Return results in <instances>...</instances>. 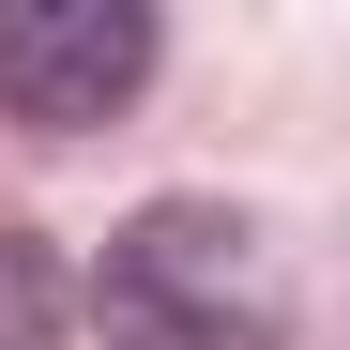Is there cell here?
Listing matches in <instances>:
<instances>
[{
	"mask_svg": "<svg viewBox=\"0 0 350 350\" xmlns=\"http://www.w3.org/2000/svg\"><path fill=\"white\" fill-rule=\"evenodd\" d=\"M107 350H289V259L228 198H152L92 259Z\"/></svg>",
	"mask_w": 350,
	"mask_h": 350,
	"instance_id": "obj_1",
	"label": "cell"
},
{
	"mask_svg": "<svg viewBox=\"0 0 350 350\" xmlns=\"http://www.w3.org/2000/svg\"><path fill=\"white\" fill-rule=\"evenodd\" d=\"M137 77H152V16L137 0H0V107L31 137L107 122Z\"/></svg>",
	"mask_w": 350,
	"mask_h": 350,
	"instance_id": "obj_2",
	"label": "cell"
},
{
	"mask_svg": "<svg viewBox=\"0 0 350 350\" xmlns=\"http://www.w3.org/2000/svg\"><path fill=\"white\" fill-rule=\"evenodd\" d=\"M62 320H77L62 259H46L31 228H0V350H62Z\"/></svg>",
	"mask_w": 350,
	"mask_h": 350,
	"instance_id": "obj_3",
	"label": "cell"
}]
</instances>
